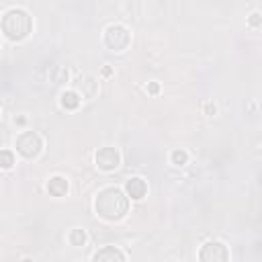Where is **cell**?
<instances>
[{
    "instance_id": "9",
    "label": "cell",
    "mask_w": 262,
    "mask_h": 262,
    "mask_svg": "<svg viewBox=\"0 0 262 262\" xmlns=\"http://www.w3.org/2000/svg\"><path fill=\"white\" fill-rule=\"evenodd\" d=\"M47 190L51 196H63L68 192V180L63 176H53L47 182Z\"/></svg>"
},
{
    "instance_id": "13",
    "label": "cell",
    "mask_w": 262,
    "mask_h": 262,
    "mask_svg": "<svg viewBox=\"0 0 262 262\" xmlns=\"http://www.w3.org/2000/svg\"><path fill=\"white\" fill-rule=\"evenodd\" d=\"M170 160H172L174 166H184V164L188 162V154H186L184 149H174L172 156H170Z\"/></svg>"
},
{
    "instance_id": "15",
    "label": "cell",
    "mask_w": 262,
    "mask_h": 262,
    "mask_svg": "<svg viewBox=\"0 0 262 262\" xmlns=\"http://www.w3.org/2000/svg\"><path fill=\"white\" fill-rule=\"evenodd\" d=\"M250 25H252L254 29L260 27V12H252V14H250Z\"/></svg>"
},
{
    "instance_id": "17",
    "label": "cell",
    "mask_w": 262,
    "mask_h": 262,
    "mask_svg": "<svg viewBox=\"0 0 262 262\" xmlns=\"http://www.w3.org/2000/svg\"><path fill=\"white\" fill-rule=\"evenodd\" d=\"M215 111H217V108H215L213 102H207V104H205V113H207V115H215Z\"/></svg>"
},
{
    "instance_id": "7",
    "label": "cell",
    "mask_w": 262,
    "mask_h": 262,
    "mask_svg": "<svg viewBox=\"0 0 262 262\" xmlns=\"http://www.w3.org/2000/svg\"><path fill=\"white\" fill-rule=\"evenodd\" d=\"M125 190H127V196H131V199L139 201V199H143V196H145V192H147V184H145V180H143V178L133 176V178H129V180H127Z\"/></svg>"
},
{
    "instance_id": "1",
    "label": "cell",
    "mask_w": 262,
    "mask_h": 262,
    "mask_svg": "<svg viewBox=\"0 0 262 262\" xmlns=\"http://www.w3.org/2000/svg\"><path fill=\"white\" fill-rule=\"evenodd\" d=\"M94 211L106 221H119L129 211V196L117 186H106L96 194Z\"/></svg>"
},
{
    "instance_id": "2",
    "label": "cell",
    "mask_w": 262,
    "mask_h": 262,
    "mask_svg": "<svg viewBox=\"0 0 262 262\" xmlns=\"http://www.w3.org/2000/svg\"><path fill=\"white\" fill-rule=\"evenodd\" d=\"M0 29L2 33L10 39V41H23L29 37L31 29H33V18L27 10L23 8H10L4 12L2 20H0Z\"/></svg>"
},
{
    "instance_id": "6",
    "label": "cell",
    "mask_w": 262,
    "mask_h": 262,
    "mask_svg": "<svg viewBox=\"0 0 262 262\" xmlns=\"http://www.w3.org/2000/svg\"><path fill=\"white\" fill-rule=\"evenodd\" d=\"M94 162H96V166L100 170L111 172V170H115L121 164V156H119L117 147H100L96 151V156H94Z\"/></svg>"
},
{
    "instance_id": "10",
    "label": "cell",
    "mask_w": 262,
    "mask_h": 262,
    "mask_svg": "<svg viewBox=\"0 0 262 262\" xmlns=\"http://www.w3.org/2000/svg\"><path fill=\"white\" fill-rule=\"evenodd\" d=\"M59 102H61V106H63V108L74 111V108H78V106H80V94H78V92H74V90H66V92H61Z\"/></svg>"
},
{
    "instance_id": "4",
    "label": "cell",
    "mask_w": 262,
    "mask_h": 262,
    "mask_svg": "<svg viewBox=\"0 0 262 262\" xmlns=\"http://www.w3.org/2000/svg\"><path fill=\"white\" fill-rule=\"evenodd\" d=\"M129 41H131V35L123 25H111L104 31V45L113 51H123L129 45Z\"/></svg>"
},
{
    "instance_id": "12",
    "label": "cell",
    "mask_w": 262,
    "mask_h": 262,
    "mask_svg": "<svg viewBox=\"0 0 262 262\" xmlns=\"http://www.w3.org/2000/svg\"><path fill=\"white\" fill-rule=\"evenodd\" d=\"M70 244L72 246H84L86 244V231L84 229H72L70 231Z\"/></svg>"
},
{
    "instance_id": "16",
    "label": "cell",
    "mask_w": 262,
    "mask_h": 262,
    "mask_svg": "<svg viewBox=\"0 0 262 262\" xmlns=\"http://www.w3.org/2000/svg\"><path fill=\"white\" fill-rule=\"evenodd\" d=\"M158 90H160V84H158V82H149V84H147V92H149V94H156Z\"/></svg>"
},
{
    "instance_id": "14",
    "label": "cell",
    "mask_w": 262,
    "mask_h": 262,
    "mask_svg": "<svg viewBox=\"0 0 262 262\" xmlns=\"http://www.w3.org/2000/svg\"><path fill=\"white\" fill-rule=\"evenodd\" d=\"M53 80H55L57 84H63V82H68V70H66V68H55Z\"/></svg>"
},
{
    "instance_id": "3",
    "label": "cell",
    "mask_w": 262,
    "mask_h": 262,
    "mask_svg": "<svg viewBox=\"0 0 262 262\" xmlns=\"http://www.w3.org/2000/svg\"><path fill=\"white\" fill-rule=\"evenodd\" d=\"M14 147H16V151H18L23 158L31 160V158H37V156L41 154L43 141H41V137H39L35 131H23V133L16 137Z\"/></svg>"
},
{
    "instance_id": "8",
    "label": "cell",
    "mask_w": 262,
    "mask_h": 262,
    "mask_svg": "<svg viewBox=\"0 0 262 262\" xmlns=\"http://www.w3.org/2000/svg\"><path fill=\"white\" fill-rule=\"evenodd\" d=\"M92 260L94 262H106V260H125V254L121 252V250H117L115 246H104L102 250H98V252H94V256H92Z\"/></svg>"
},
{
    "instance_id": "11",
    "label": "cell",
    "mask_w": 262,
    "mask_h": 262,
    "mask_svg": "<svg viewBox=\"0 0 262 262\" xmlns=\"http://www.w3.org/2000/svg\"><path fill=\"white\" fill-rule=\"evenodd\" d=\"M14 166V154L10 149H0V168L8 170Z\"/></svg>"
},
{
    "instance_id": "5",
    "label": "cell",
    "mask_w": 262,
    "mask_h": 262,
    "mask_svg": "<svg viewBox=\"0 0 262 262\" xmlns=\"http://www.w3.org/2000/svg\"><path fill=\"white\" fill-rule=\"evenodd\" d=\"M199 260H203V262H225V260H229V250L221 242H207L199 252Z\"/></svg>"
}]
</instances>
